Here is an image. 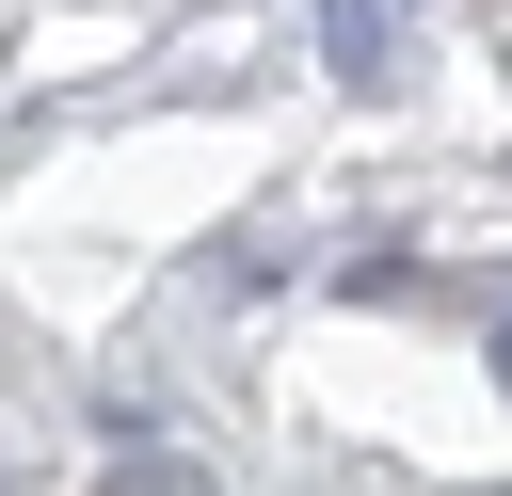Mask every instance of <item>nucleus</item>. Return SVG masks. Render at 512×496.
<instances>
[{
	"mask_svg": "<svg viewBox=\"0 0 512 496\" xmlns=\"http://www.w3.org/2000/svg\"><path fill=\"white\" fill-rule=\"evenodd\" d=\"M320 64L336 80H384V0H320Z\"/></svg>",
	"mask_w": 512,
	"mask_h": 496,
	"instance_id": "nucleus-1",
	"label": "nucleus"
},
{
	"mask_svg": "<svg viewBox=\"0 0 512 496\" xmlns=\"http://www.w3.org/2000/svg\"><path fill=\"white\" fill-rule=\"evenodd\" d=\"M496 384H512V320H496Z\"/></svg>",
	"mask_w": 512,
	"mask_h": 496,
	"instance_id": "nucleus-2",
	"label": "nucleus"
},
{
	"mask_svg": "<svg viewBox=\"0 0 512 496\" xmlns=\"http://www.w3.org/2000/svg\"><path fill=\"white\" fill-rule=\"evenodd\" d=\"M464 496H480V480H464Z\"/></svg>",
	"mask_w": 512,
	"mask_h": 496,
	"instance_id": "nucleus-3",
	"label": "nucleus"
}]
</instances>
